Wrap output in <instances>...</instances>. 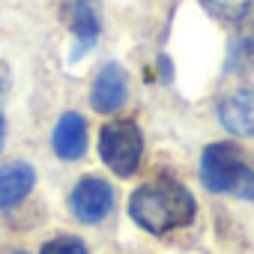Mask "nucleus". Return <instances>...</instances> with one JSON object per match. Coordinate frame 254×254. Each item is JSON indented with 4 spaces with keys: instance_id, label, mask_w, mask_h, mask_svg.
<instances>
[{
    "instance_id": "1",
    "label": "nucleus",
    "mask_w": 254,
    "mask_h": 254,
    "mask_svg": "<svg viewBox=\"0 0 254 254\" xmlns=\"http://www.w3.org/2000/svg\"><path fill=\"white\" fill-rule=\"evenodd\" d=\"M129 215L144 230L162 236V233H171L177 227L191 224V218H194V197L177 180H153V183H147V186L132 191Z\"/></svg>"
},
{
    "instance_id": "2",
    "label": "nucleus",
    "mask_w": 254,
    "mask_h": 254,
    "mask_svg": "<svg viewBox=\"0 0 254 254\" xmlns=\"http://www.w3.org/2000/svg\"><path fill=\"white\" fill-rule=\"evenodd\" d=\"M200 180L209 191L254 200V168L245 162L239 147L221 141L209 144L200 156Z\"/></svg>"
},
{
    "instance_id": "3",
    "label": "nucleus",
    "mask_w": 254,
    "mask_h": 254,
    "mask_svg": "<svg viewBox=\"0 0 254 254\" xmlns=\"http://www.w3.org/2000/svg\"><path fill=\"white\" fill-rule=\"evenodd\" d=\"M141 153H144V138L132 120H111L108 126H102L99 156L114 174L132 177L141 165Z\"/></svg>"
},
{
    "instance_id": "4",
    "label": "nucleus",
    "mask_w": 254,
    "mask_h": 254,
    "mask_svg": "<svg viewBox=\"0 0 254 254\" xmlns=\"http://www.w3.org/2000/svg\"><path fill=\"white\" fill-rule=\"evenodd\" d=\"M69 206H72L75 218H81L84 224H96V221H102L111 212V206H114V189L102 177H84L72 189Z\"/></svg>"
},
{
    "instance_id": "5",
    "label": "nucleus",
    "mask_w": 254,
    "mask_h": 254,
    "mask_svg": "<svg viewBox=\"0 0 254 254\" xmlns=\"http://www.w3.org/2000/svg\"><path fill=\"white\" fill-rule=\"evenodd\" d=\"M126 96H129V78L126 72L117 66V63H105L93 81V90H90V105L99 111V114H111L117 108H123Z\"/></svg>"
},
{
    "instance_id": "6",
    "label": "nucleus",
    "mask_w": 254,
    "mask_h": 254,
    "mask_svg": "<svg viewBox=\"0 0 254 254\" xmlns=\"http://www.w3.org/2000/svg\"><path fill=\"white\" fill-rule=\"evenodd\" d=\"M66 18H69L72 33H75V48L69 57L78 60L99 39V12L93 6V0H66Z\"/></svg>"
},
{
    "instance_id": "7",
    "label": "nucleus",
    "mask_w": 254,
    "mask_h": 254,
    "mask_svg": "<svg viewBox=\"0 0 254 254\" xmlns=\"http://www.w3.org/2000/svg\"><path fill=\"white\" fill-rule=\"evenodd\" d=\"M51 147L63 162H75V159L84 156V150H87V123H84L81 114L69 111L57 120L54 135H51Z\"/></svg>"
},
{
    "instance_id": "8",
    "label": "nucleus",
    "mask_w": 254,
    "mask_h": 254,
    "mask_svg": "<svg viewBox=\"0 0 254 254\" xmlns=\"http://www.w3.org/2000/svg\"><path fill=\"white\" fill-rule=\"evenodd\" d=\"M218 120L233 135H254V90H236L221 99Z\"/></svg>"
},
{
    "instance_id": "9",
    "label": "nucleus",
    "mask_w": 254,
    "mask_h": 254,
    "mask_svg": "<svg viewBox=\"0 0 254 254\" xmlns=\"http://www.w3.org/2000/svg\"><path fill=\"white\" fill-rule=\"evenodd\" d=\"M33 183H36V171L30 165H24V162L3 165L0 168V209L24 200L30 194Z\"/></svg>"
},
{
    "instance_id": "10",
    "label": "nucleus",
    "mask_w": 254,
    "mask_h": 254,
    "mask_svg": "<svg viewBox=\"0 0 254 254\" xmlns=\"http://www.w3.org/2000/svg\"><path fill=\"white\" fill-rule=\"evenodd\" d=\"M203 3L221 21H245V15L251 12L254 0H203Z\"/></svg>"
},
{
    "instance_id": "11",
    "label": "nucleus",
    "mask_w": 254,
    "mask_h": 254,
    "mask_svg": "<svg viewBox=\"0 0 254 254\" xmlns=\"http://www.w3.org/2000/svg\"><path fill=\"white\" fill-rule=\"evenodd\" d=\"M42 254H87V248L75 236H57V239L42 245Z\"/></svg>"
},
{
    "instance_id": "12",
    "label": "nucleus",
    "mask_w": 254,
    "mask_h": 254,
    "mask_svg": "<svg viewBox=\"0 0 254 254\" xmlns=\"http://www.w3.org/2000/svg\"><path fill=\"white\" fill-rule=\"evenodd\" d=\"M12 87V75H9V66L6 63H0V99H3Z\"/></svg>"
},
{
    "instance_id": "13",
    "label": "nucleus",
    "mask_w": 254,
    "mask_h": 254,
    "mask_svg": "<svg viewBox=\"0 0 254 254\" xmlns=\"http://www.w3.org/2000/svg\"><path fill=\"white\" fill-rule=\"evenodd\" d=\"M3 144H6V120L0 114V150H3Z\"/></svg>"
},
{
    "instance_id": "14",
    "label": "nucleus",
    "mask_w": 254,
    "mask_h": 254,
    "mask_svg": "<svg viewBox=\"0 0 254 254\" xmlns=\"http://www.w3.org/2000/svg\"><path fill=\"white\" fill-rule=\"evenodd\" d=\"M12 254H24V251H12Z\"/></svg>"
}]
</instances>
